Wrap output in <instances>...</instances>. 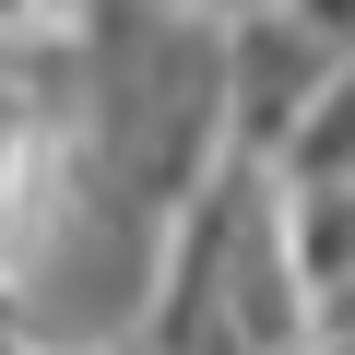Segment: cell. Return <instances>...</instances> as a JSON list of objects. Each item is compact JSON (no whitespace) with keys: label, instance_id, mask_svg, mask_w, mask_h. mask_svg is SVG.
I'll return each instance as SVG.
<instances>
[{"label":"cell","instance_id":"6da1fadb","mask_svg":"<svg viewBox=\"0 0 355 355\" xmlns=\"http://www.w3.org/2000/svg\"><path fill=\"white\" fill-rule=\"evenodd\" d=\"M272 190H284V178H272ZM284 249H296L308 308L331 320L355 296V190H284Z\"/></svg>","mask_w":355,"mask_h":355},{"label":"cell","instance_id":"7a4b0ae2","mask_svg":"<svg viewBox=\"0 0 355 355\" xmlns=\"http://www.w3.org/2000/svg\"><path fill=\"white\" fill-rule=\"evenodd\" d=\"M272 178H284V190H355V60L331 71V95L308 107V130H296V154Z\"/></svg>","mask_w":355,"mask_h":355},{"label":"cell","instance_id":"3957f363","mask_svg":"<svg viewBox=\"0 0 355 355\" xmlns=\"http://www.w3.org/2000/svg\"><path fill=\"white\" fill-rule=\"evenodd\" d=\"M284 12H296V24L331 48V60H355V0H284Z\"/></svg>","mask_w":355,"mask_h":355}]
</instances>
